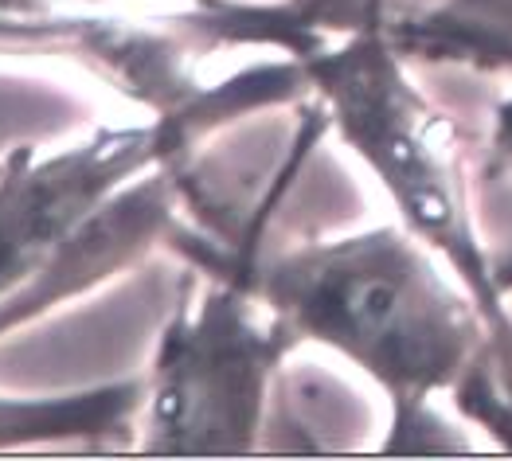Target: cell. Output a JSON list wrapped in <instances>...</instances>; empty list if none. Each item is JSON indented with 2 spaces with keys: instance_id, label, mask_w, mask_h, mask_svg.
<instances>
[{
  "instance_id": "277c9868",
  "label": "cell",
  "mask_w": 512,
  "mask_h": 461,
  "mask_svg": "<svg viewBox=\"0 0 512 461\" xmlns=\"http://www.w3.org/2000/svg\"><path fill=\"white\" fill-rule=\"evenodd\" d=\"M184 294L157 356L141 376L145 454H251L266 430L282 364L298 348L290 329L231 278L204 274Z\"/></svg>"
},
{
  "instance_id": "3957f363",
  "label": "cell",
  "mask_w": 512,
  "mask_h": 461,
  "mask_svg": "<svg viewBox=\"0 0 512 461\" xmlns=\"http://www.w3.org/2000/svg\"><path fill=\"white\" fill-rule=\"evenodd\" d=\"M298 98H309L298 63L262 59L223 83L196 86L176 106L153 110V122L94 129L55 149H12L0 161V309L129 184L180 165L215 129Z\"/></svg>"
},
{
  "instance_id": "52a82bcc",
  "label": "cell",
  "mask_w": 512,
  "mask_h": 461,
  "mask_svg": "<svg viewBox=\"0 0 512 461\" xmlns=\"http://www.w3.org/2000/svg\"><path fill=\"white\" fill-rule=\"evenodd\" d=\"M391 32L415 67H466L512 75V0H434Z\"/></svg>"
},
{
  "instance_id": "9c48e42d",
  "label": "cell",
  "mask_w": 512,
  "mask_h": 461,
  "mask_svg": "<svg viewBox=\"0 0 512 461\" xmlns=\"http://www.w3.org/2000/svg\"><path fill=\"white\" fill-rule=\"evenodd\" d=\"M497 282H501L505 297L512 301V247L509 251H497Z\"/></svg>"
},
{
  "instance_id": "5b68a950",
  "label": "cell",
  "mask_w": 512,
  "mask_h": 461,
  "mask_svg": "<svg viewBox=\"0 0 512 461\" xmlns=\"http://www.w3.org/2000/svg\"><path fill=\"white\" fill-rule=\"evenodd\" d=\"M0 59H75L98 75H110L126 90H137L153 110L176 106L200 86L172 67L169 47L161 40L83 16L0 8Z\"/></svg>"
},
{
  "instance_id": "ba28073f",
  "label": "cell",
  "mask_w": 512,
  "mask_h": 461,
  "mask_svg": "<svg viewBox=\"0 0 512 461\" xmlns=\"http://www.w3.org/2000/svg\"><path fill=\"white\" fill-rule=\"evenodd\" d=\"M489 161L501 172H512V94L497 102L489 122Z\"/></svg>"
},
{
  "instance_id": "6da1fadb",
  "label": "cell",
  "mask_w": 512,
  "mask_h": 461,
  "mask_svg": "<svg viewBox=\"0 0 512 461\" xmlns=\"http://www.w3.org/2000/svg\"><path fill=\"white\" fill-rule=\"evenodd\" d=\"M172 243L200 274L251 290L298 344L329 348L368 379L387 399L380 450H446L438 399L512 450V352L454 266L399 219L282 251L184 227Z\"/></svg>"
},
{
  "instance_id": "8992f818",
  "label": "cell",
  "mask_w": 512,
  "mask_h": 461,
  "mask_svg": "<svg viewBox=\"0 0 512 461\" xmlns=\"http://www.w3.org/2000/svg\"><path fill=\"white\" fill-rule=\"evenodd\" d=\"M137 415L141 376L63 395H0V454L36 446H90L133 430Z\"/></svg>"
},
{
  "instance_id": "7a4b0ae2",
  "label": "cell",
  "mask_w": 512,
  "mask_h": 461,
  "mask_svg": "<svg viewBox=\"0 0 512 461\" xmlns=\"http://www.w3.org/2000/svg\"><path fill=\"white\" fill-rule=\"evenodd\" d=\"M294 63L313 106L372 172L395 219L454 266L512 352V309L497 282V251L473 215L462 133L415 79V63L391 32L387 0H360L352 16L305 43Z\"/></svg>"
}]
</instances>
